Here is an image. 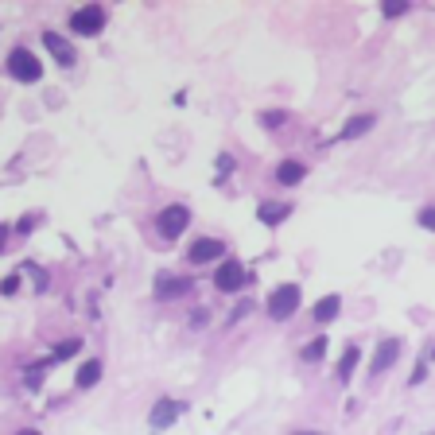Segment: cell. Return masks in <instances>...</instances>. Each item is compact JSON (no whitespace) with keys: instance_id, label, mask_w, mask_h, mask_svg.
<instances>
[{"instance_id":"5bb4252c","label":"cell","mask_w":435,"mask_h":435,"mask_svg":"<svg viewBox=\"0 0 435 435\" xmlns=\"http://www.w3.org/2000/svg\"><path fill=\"white\" fill-rule=\"evenodd\" d=\"M256 214H261V222H265V226H280V222H284V218L291 214V206H280V202H265V206H261V210H256Z\"/></svg>"},{"instance_id":"52a82bcc","label":"cell","mask_w":435,"mask_h":435,"mask_svg":"<svg viewBox=\"0 0 435 435\" xmlns=\"http://www.w3.org/2000/svg\"><path fill=\"white\" fill-rule=\"evenodd\" d=\"M191 291V280H179V276H156V300H179Z\"/></svg>"},{"instance_id":"5b68a950","label":"cell","mask_w":435,"mask_h":435,"mask_svg":"<svg viewBox=\"0 0 435 435\" xmlns=\"http://www.w3.org/2000/svg\"><path fill=\"white\" fill-rule=\"evenodd\" d=\"M183 412H187V404H183V400H159L156 408L148 412V427H152V432H168L171 423L179 420Z\"/></svg>"},{"instance_id":"e0dca14e","label":"cell","mask_w":435,"mask_h":435,"mask_svg":"<svg viewBox=\"0 0 435 435\" xmlns=\"http://www.w3.org/2000/svg\"><path fill=\"white\" fill-rule=\"evenodd\" d=\"M323 354H326V339H311V346L303 350V358H307V362H319Z\"/></svg>"},{"instance_id":"d4e9b609","label":"cell","mask_w":435,"mask_h":435,"mask_svg":"<svg viewBox=\"0 0 435 435\" xmlns=\"http://www.w3.org/2000/svg\"><path fill=\"white\" fill-rule=\"evenodd\" d=\"M295 435H319V432H295Z\"/></svg>"},{"instance_id":"277c9868","label":"cell","mask_w":435,"mask_h":435,"mask_svg":"<svg viewBox=\"0 0 435 435\" xmlns=\"http://www.w3.org/2000/svg\"><path fill=\"white\" fill-rule=\"evenodd\" d=\"M8 74L20 78V82H36L39 74H43V66H39V59L27 47H16L12 55H8Z\"/></svg>"},{"instance_id":"603a6c76","label":"cell","mask_w":435,"mask_h":435,"mask_svg":"<svg viewBox=\"0 0 435 435\" xmlns=\"http://www.w3.org/2000/svg\"><path fill=\"white\" fill-rule=\"evenodd\" d=\"M4 241H8V230H4V226H0V249H4Z\"/></svg>"},{"instance_id":"9c48e42d","label":"cell","mask_w":435,"mask_h":435,"mask_svg":"<svg viewBox=\"0 0 435 435\" xmlns=\"http://www.w3.org/2000/svg\"><path fill=\"white\" fill-rule=\"evenodd\" d=\"M43 47L59 59V66H74V47L59 36V31H43Z\"/></svg>"},{"instance_id":"8992f818","label":"cell","mask_w":435,"mask_h":435,"mask_svg":"<svg viewBox=\"0 0 435 435\" xmlns=\"http://www.w3.org/2000/svg\"><path fill=\"white\" fill-rule=\"evenodd\" d=\"M245 268L237 265V261H226V265H218V276H214V284H218V291H241L245 288Z\"/></svg>"},{"instance_id":"3957f363","label":"cell","mask_w":435,"mask_h":435,"mask_svg":"<svg viewBox=\"0 0 435 435\" xmlns=\"http://www.w3.org/2000/svg\"><path fill=\"white\" fill-rule=\"evenodd\" d=\"M187 222H191L187 206H168V210H159L156 230H159V237H163V241H175V237L187 230Z\"/></svg>"},{"instance_id":"7402d4cb","label":"cell","mask_w":435,"mask_h":435,"mask_svg":"<svg viewBox=\"0 0 435 435\" xmlns=\"http://www.w3.org/2000/svg\"><path fill=\"white\" fill-rule=\"evenodd\" d=\"M420 226H423V230H435V206L420 210Z\"/></svg>"},{"instance_id":"7a4b0ae2","label":"cell","mask_w":435,"mask_h":435,"mask_svg":"<svg viewBox=\"0 0 435 435\" xmlns=\"http://www.w3.org/2000/svg\"><path fill=\"white\" fill-rule=\"evenodd\" d=\"M300 311V288L295 284H280L272 295H268V315L272 319H291Z\"/></svg>"},{"instance_id":"9a60e30c","label":"cell","mask_w":435,"mask_h":435,"mask_svg":"<svg viewBox=\"0 0 435 435\" xmlns=\"http://www.w3.org/2000/svg\"><path fill=\"white\" fill-rule=\"evenodd\" d=\"M101 381V362H82V369H78V377H74V385L78 388H90Z\"/></svg>"},{"instance_id":"ac0fdd59","label":"cell","mask_w":435,"mask_h":435,"mask_svg":"<svg viewBox=\"0 0 435 435\" xmlns=\"http://www.w3.org/2000/svg\"><path fill=\"white\" fill-rule=\"evenodd\" d=\"M78 350H82V342H78V339L59 342V346H55V358H70V354H78Z\"/></svg>"},{"instance_id":"d6986e66","label":"cell","mask_w":435,"mask_h":435,"mask_svg":"<svg viewBox=\"0 0 435 435\" xmlns=\"http://www.w3.org/2000/svg\"><path fill=\"white\" fill-rule=\"evenodd\" d=\"M404 12H408V0H388V4H385L388 20H397V16H404Z\"/></svg>"},{"instance_id":"7c38bea8","label":"cell","mask_w":435,"mask_h":435,"mask_svg":"<svg viewBox=\"0 0 435 435\" xmlns=\"http://www.w3.org/2000/svg\"><path fill=\"white\" fill-rule=\"evenodd\" d=\"M373 124H377V117H373V113H362V117H354V121L346 124V129H342V140H354V136H365L369 129H373Z\"/></svg>"},{"instance_id":"4fadbf2b","label":"cell","mask_w":435,"mask_h":435,"mask_svg":"<svg viewBox=\"0 0 435 435\" xmlns=\"http://www.w3.org/2000/svg\"><path fill=\"white\" fill-rule=\"evenodd\" d=\"M339 307H342V300L339 295H323V300L315 303V319H319V323H330V319H334V315H339Z\"/></svg>"},{"instance_id":"44dd1931","label":"cell","mask_w":435,"mask_h":435,"mask_svg":"<svg viewBox=\"0 0 435 435\" xmlns=\"http://www.w3.org/2000/svg\"><path fill=\"white\" fill-rule=\"evenodd\" d=\"M24 381H27V388H39V385H43V365H36V369H27V377H24Z\"/></svg>"},{"instance_id":"30bf717a","label":"cell","mask_w":435,"mask_h":435,"mask_svg":"<svg viewBox=\"0 0 435 435\" xmlns=\"http://www.w3.org/2000/svg\"><path fill=\"white\" fill-rule=\"evenodd\" d=\"M218 256H222V241H214V237H198V241L191 245L194 265H210V261H218Z\"/></svg>"},{"instance_id":"2e32d148","label":"cell","mask_w":435,"mask_h":435,"mask_svg":"<svg viewBox=\"0 0 435 435\" xmlns=\"http://www.w3.org/2000/svg\"><path fill=\"white\" fill-rule=\"evenodd\" d=\"M358 358H362V354H358V346H346V354L339 358V381H342V385H346V381L354 377V365H358Z\"/></svg>"},{"instance_id":"ffe728a7","label":"cell","mask_w":435,"mask_h":435,"mask_svg":"<svg viewBox=\"0 0 435 435\" xmlns=\"http://www.w3.org/2000/svg\"><path fill=\"white\" fill-rule=\"evenodd\" d=\"M261 121H265L268 129H280V124L288 121V113H261Z\"/></svg>"},{"instance_id":"cb8c5ba5","label":"cell","mask_w":435,"mask_h":435,"mask_svg":"<svg viewBox=\"0 0 435 435\" xmlns=\"http://www.w3.org/2000/svg\"><path fill=\"white\" fill-rule=\"evenodd\" d=\"M20 435H39V432H36V427H27V432H20Z\"/></svg>"},{"instance_id":"6da1fadb","label":"cell","mask_w":435,"mask_h":435,"mask_svg":"<svg viewBox=\"0 0 435 435\" xmlns=\"http://www.w3.org/2000/svg\"><path fill=\"white\" fill-rule=\"evenodd\" d=\"M101 27H105V8H101V4H82V8L70 16L74 36H97Z\"/></svg>"},{"instance_id":"ba28073f","label":"cell","mask_w":435,"mask_h":435,"mask_svg":"<svg viewBox=\"0 0 435 435\" xmlns=\"http://www.w3.org/2000/svg\"><path fill=\"white\" fill-rule=\"evenodd\" d=\"M397 358H400V342H397V339H385L381 346H377V354H373V365H369V373H373V377L385 373V369L397 362Z\"/></svg>"},{"instance_id":"8fae6325","label":"cell","mask_w":435,"mask_h":435,"mask_svg":"<svg viewBox=\"0 0 435 435\" xmlns=\"http://www.w3.org/2000/svg\"><path fill=\"white\" fill-rule=\"evenodd\" d=\"M303 175H307V168H303L300 159H284V163H280V171H276V179L284 183V187H291V183H300Z\"/></svg>"}]
</instances>
